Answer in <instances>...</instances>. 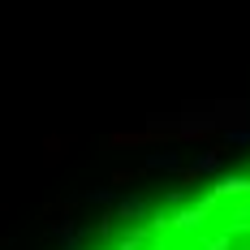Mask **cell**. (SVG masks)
<instances>
[{
  "label": "cell",
  "mask_w": 250,
  "mask_h": 250,
  "mask_svg": "<svg viewBox=\"0 0 250 250\" xmlns=\"http://www.w3.org/2000/svg\"><path fill=\"white\" fill-rule=\"evenodd\" d=\"M82 250H250V155L143 203Z\"/></svg>",
  "instance_id": "cell-1"
}]
</instances>
